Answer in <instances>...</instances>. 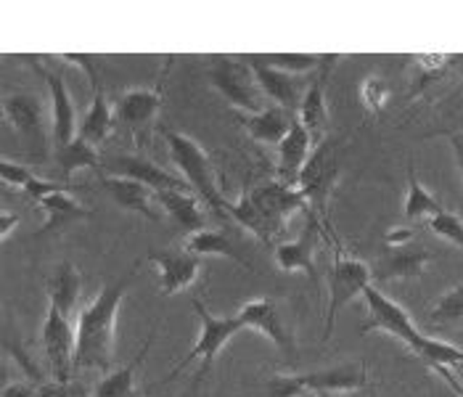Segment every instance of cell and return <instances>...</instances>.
I'll return each mask as SVG.
<instances>
[{
    "label": "cell",
    "mask_w": 463,
    "mask_h": 397,
    "mask_svg": "<svg viewBox=\"0 0 463 397\" xmlns=\"http://www.w3.org/2000/svg\"><path fill=\"white\" fill-rule=\"evenodd\" d=\"M185 252L196 254V257H228L236 265H241L244 270L254 268L250 260L236 250V244L222 231H213V228L185 236Z\"/></svg>",
    "instance_id": "obj_27"
},
{
    "label": "cell",
    "mask_w": 463,
    "mask_h": 397,
    "mask_svg": "<svg viewBox=\"0 0 463 397\" xmlns=\"http://www.w3.org/2000/svg\"><path fill=\"white\" fill-rule=\"evenodd\" d=\"M0 178H3L5 185L24 188V185L33 181V178H37V175L30 167H24V165H16V162H11V159H3V162H0Z\"/></svg>",
    "instance_id": "obj_38"
},
{
    "label": "cell",
    "mask_w": 463,
    "mask_h": 397,
    "mask_svg": "<svg viewBox=\"0 0 463 397\" xmlns=\"http://www.w3.org/2000/svg\"><path fill=\"white\" fill-rule=\"evenodd\" d=\"M429 231L450 244H456L458 250H463V220L458 215H453L450 210L439 213V215L429 217Z\"/></svg>",
    "instance_id": "obj_35"
},
{
    "label": "cell",
    "mask_w": 463,
    "mask_h": 397,
    "mask_svg": "<svg viewBox=\"0 0 463 397\" xmlns=\"http://www.w3.org/2000/svg\"><path fill=\"white\" fill-rule=\"evenodd\" d=\"M239 321L244 324V328H251L257 334H262L265 339H270L279 350L284 353H294L297 345H294V334L286 328L284 318H281V310L279 305L270 299V297H257L241 305V310L236 313Z\"/></svg>",
    "instance_id": "obj_11"
},
{
    "label": "cell",
    "mask_w": 463,
    "mask_h": 397,
    "mask_svg": "<svg viewBox=\"0 0 463 397\" xmlns=\"http://www.w3.org/2000/svg\"><path fill=\"white\" fill-rule=\"evenodd\" d=\"M154 342V331L151 336L146 339V345L141 347V353L133 358L130 363H125L122 368H117L114 373H109L107 379H101L96 384V390L90 392V397H133L136 395V373H138V365L143 363V358L148 355V347Z\"/></svg>",
    "instance_id": "obj_29"
},
{
    "label": "cell",
    "mask_w": 463,
    "mask_h": 397,
    "mask_svg": "<svg viewBox=\"0 0 463 397\" xmlns=\"http://www.w3.org/2000/svg\"><path fill=\"white\" fill-rule=\"evenodd\" d=\"M294 119L297 117L281 107H268L262 109V111H257V114H241L239 117L241 128L250 133L251 138L268 146L281 144L286 138V133L291 130Z\"/></svg>",
    "instance_id": "obj_21"
},
{
    "label": "cell",
    "mask_w": 463,
    "mask_h": 397,
    "mask_svg": "<svg viewBox=\"0 0 463 397\" xmlns=\"http://www.w3.org/2000/svg\"><path fill=\"white\" fill-rule=\"evenodd\" d=\"M210 82L233 107L247 111V114H257V111L268 109L265 107L268 96L262 93L250 64L231 61V59H214L210 67Z\"/></svg>",
    "instance_id": "obj_7"
},
{
    "label": "cell",
    "mask_w": 463,
    "mask_h": 397,
    "mask_svg": "<svg viewBox=\"0 0 463 397\" xmlns=\"http://www.w3.org/2000/svg\"><path fill=\"white\" fill-rule=\"evenodd\" d=\"M33 67L48 82V90H51V138H53V146L64 148L77 138V128H80L77 125V111H74V104H71L70 88L59 74L48 72L45 67H40L35 61H33Z\"/></svg>",
    "instance_id": "obj_13"
},
{
    "label": "cell",
    "mask_w": 463,
    "mask_h": 397,
    "mask_svg": "<svg viewBox=\"0 0 463 397\" xmlns=\"http://www.w3.org/2000/svg\"><path fill=\"white\" fill-rule=\"evenodd\" d=\"M156 202L167 213V217L175 222V228L185 231L188 236L207 231V215L202 213L199 202L194 196H188V191H159Z\"/></svg>",
    "instance_id": "obj_23"
},
{
    "label": "cell",
    "mask_w": 463,
    "mask_h": 397,
    "mask_svg": "<svg viewBox=\"0 0 463 397\" xmlns=\"http://www.w3.org/2000/svg\"><path fill=\"white\" fill-rule=\"evenodd\" d=\"M307 204L299 188H291L284 181L265 183L257 188H244L236 202L228 204V215L262 241L273 244V239L281 233L288 222V217L299 213Z\"/></svg>",
    "instance_id": "obj_2"
},
{
    "label": "cell",
    "mask_w": 463,
    "mask_h": 397,
    "mask_svg": "<svg viewBox=\"0 0 463 397\" xmlns=\"http://www.w3.org/2000/svg\"><path fill=\"white\" fill-rule=\"evenodd\" d=\"M450 144H453V151H456V162H458V170H461V175H463V138L453 136V138H450Z\"/></svg>",
    "instance_id": "obj_45"
},
{
    "label": "cell",
    "mask_w": 463,
    "mask_h": 397,
    "mask_svg": "<svg viewBox=\"0 0 463 397\" xmlns=\"http://www.w3.org/2000/svg\"><path fill=\"white\" fill-rule=\"evenodd\" d=\"M146 260L159 268V289L167 297L188 289L196 281L199 270H202V257H196V254L191 252H180V250L151 247L146 252Z\"/></svg>",
    "instance_id": "obj_12"
},
{
    "label": "cell",
    "mask_w": 463,
    "mask_h": 397,
    "mask_svg": "<svg viewBox=\"0 0 463 397\" xmlns=\"http://www.w3.org/2000/svg\"><path fill=\"white\" fill-rule=\"evenodd\" d=\"M250 67L254 77H257V82H260V88H262V93L268 99H273L279 107L291 111V114L299 111L302 99H305V93L310 88V82L302 74H288L281 72V70H273V67L262 64L260 59H251Z\"/></svg>",
    "instance_id": "obj_14"
},
{
    "label": "cell",
    "mask_w": 463,
    "mask_h": 397,
    "mask_svg": "<svg viewBox=\"0 0 463 397\" xmlns=\"http://www.w3.org/2000/svg\"><path fill=\"white\" fill-rule=\"evenodd\" d=\"M262 64L273 67V70H281L288 74H305L318 70L323 61V56L316 53H273V56H257Z\"/></svg>",
    "instance_id": "obj_34"
},
{
    "label": "cell",
    "mask_w": 463,
    "mask_h": 397,
    "mask_svg": "<svg viewBox=\"0 0 463 397\" xmlns=\"http://www.w3.org/2000/svg\"><path fill=\"white\" fill-rule=\"evenodd\" d=\"M141 262L128 268L125 276L114 279L96 294V299L77 313L74 321V371H107L114 361V331H117V313L128 289L138 279Z\"/></svg>",
    "instance_id": "obj_1"
},
{
    "label": "cell",
    "mask_w": 463,
    "mask_h": 397,
    "mask_svg": "<svg viewBox=\"0 0 463 397\" xmlns=\"http://www.w3.org/2000/svg\"><path fill=\"white\" fill-rule=\"evenodd\" d=\"M114 122H117V114L109 107L107 96L101 90H96L93 104L88 107L80 128H77V138L88 141L90 146L104 144L109 138V133L114 130Z\"/></svg>",
    "instance_id": "obj_28"
},
{
    "label": "cell",
    "mask_w": 463,
    "mask_h": 397,
    "mask_svg": "<svg viewBox=\"0 0 463 397\" xmlns=\"http://www.w3.org/2000/svg\"><path fill=\"white\" fill-rule=\"evenodd\" d=\"M427 321L431 326H445L463 321V284H456L453 289H448L429 310Z\"/></svg>",
    "instance_id": "obj_33"
},
{
    "label": "cell",
    "mask_w": 463,
    "mask_h": 397,
    "mask_svg": "<svg viewBox=\"0 0 463 397\" xmlns=\"http://www.w3.org/2000/svg\"><path fill=\"white\" fill-rule=\"evenodd\" d=\"M302 376V384L307 392H331V395H339V392H355L368 387V371H365V363H342V365H334V368H326V371H313V373H299Z\"/></svg>",
    "instance_id": "obj_15"
},
{
    "label": "cell",
    "mask_w": 463,
    "mask_h": 397,
    "mask_svg": "<svg viewBox=\"0 0 463 397\" xmlns=\"http://www.w3.org/2000/svg\"><path fill=\"white\" fill-rule=\"evenodd\" d=\"M104 170L109 175H119V178H130L143 185H148L151 191H185L188 181L178 178L173 173H167L165 167H159L156 162L138 156V154H107L101 159Z\"/></svg>",
    "instance_id": "obj_10"
},
{
    "label": "cell",
    "mask_w": 463,
    "mask_h": 397,
    "mask_svg": "<svg viewBox=\"0 0 463 397\" xmlns=\"http://www.w3.org/2000/svg\"><path fill=\"white\" fill-rule=\"evenodd\" d=\"M416 59V64L421 67V70H427L429 74L431 72H442L445 67H450L456 59H461V56H450V53H421V56H413Z\"/></svg>",
    "instance_id": "obj_40"
},
{
    "label": "cell",
    "mask_w": 463,
    "mask_h": 397,
    "mask_svg": "<svg viewBox=\"0 0 463 397\" xmlns=\"http://www.w3.org/2000/svg\"><path fill=\"white\" fill-rule=\"evenodd\" d=\"M313 136L305 130V125L299 119H294L291 130L286 133V138L281 144L276 146L279 148V175L284 183H294L297 185V178L302 173V167L307 165L310 154H313Z\"/></svg>",
    "instance_id": "obj_20"
},
{
    "label": "cell",
    "mask_w": 463,
    "mask_h": 397,
    "mask_svg": "<svg viewBox=\"0 0 463 397\" xmlns=\"http://www.w3.org/2000/svg\"><path fill=\"white\" fill-rule=\"evenodd\" d=\"M363 297H365V305H368V318H365V324L360 326V334L365 336L371 331H384L394 339H400L402 345H408L411 350H416V345L421 342L424 334L411 321L408 310L400 302L390 299L384 291L376 289V287H368Z\"/></svg>",
    "instance_id": "obj_8"
},
{
    "label": "cell",
    "mask_w": 463,
    "mask_h": 397,
    "mask_svg": "<svg viewBox=\"0 0 463 397\" xmlns=\"http://www.w3.org/2000/svg\"><path fill=\"white\" fill-rule=\"evenodd\" d=\"M165 144H167L173 165L178 167L180 175L196 188V194L213 207L214 213H228L231 202L222 199V194L214 183L213 162H210L207 151L178 130H165Z\"/></svg>",
    "instance_id": "obj_5"
},
{
    "label": "cell",
    "mask_w": 463,
    "mask_h": 397,
    "mask_svg": "<svg viewBox=\"0 0 463 397\" xmlns=\"http://www.w3.org/2000/svg\"><path fill=\"white\" fill-rule=\"evenodd\" d=\"M328 307H326V328H323V339L328 342L334 334V324L336 316L342 313L345 305H350L353 299H357L360 294H365V289L373 281L371 265L360 262L355 257H345L336 254V260L328 268Z\"/></svg>",
    "instance_id": "obj_6"
},
{
    "label": "cell",
    "mask_w": 463,
    "mask_h": 397,
    "mask_svg": "<svg viewBox=\"0 0 463 397\" xmlns=\"http://www.w3.org/2000/svg\"><path fill=\"white\" fill-rule=\"evenodd\" d=\"M80 289H82V276L80 270L71 265L70 260L59 262L53 268V273L45 279V291H48V305H53L61 316L70 318L71 310L77 307L80 299Z\"/></svg>",
    "instance_id": "obj_22"
},
{
    "label": "cell",
    "mask_w": 463,
    "mask_h": 397,
    "mask_svg": "<svg viewBox=\"0 0 463 397\" xmlns=\"http://www.w3.org/2000/svg\"><path fill=\"white\" fill-rule=\"evenodd\" d=\"M431 252L424 247H384V254L379 257V262L371 268L373 281H405V279H416L427 270Z\"/></svg>",
    "instance_id": "obj_16"
},
{
    "label": "cell",
    "mask_w": 463,
    "mask_h": 397,
    "mask_svg": "<svg viewBox=\"0 0 463 397\" xmlns=\"http://www.w3.org/2000/svg\"><path fill=\"white\" fill-rule=\"evenodd\" d=\"M191 305H194V310H196V316H199V321H202L199 339H196V345L188 350V355H185V358H183V361H180L178 365L165 376V379H159V382H156V387H159V384L173 382L183 368H188V363L202 361V368H199V373H196V387H199V384L204 382L207 371L213 368L214 358L220 355V350H222V347H225L236 334H241V331H244V324L239 321V316H228V318L214 316V313H210V310L204 307V302H202L199 297H194V299H191Z\"/></svg>",
    "instance_id": "obj_4"
},
{
    "label": "cell",
    "mask_w": 463,
    "mask_h": 397,
    "mask_svg": "<svg viewBox=\"0 0 463 397\" xmlns=\"http://www.w3.org/2000/svg\"><path fill=\"white\" fill-rule=\"evenodd\" d=\"M305 392H307V390H305L299 373H294V376L279 373V376H273V379L268 382V397H302Z\"/></svg>",
    "instance_id": "obj_37"
},
{
    "label": "cell",
    "mask_w": 463,
    "mask_h": 397,
    "mask_svg": "<svg viewBox=\"0 0 463 397\" xmlns=\"http://www.w3.org/2000/svg\"><path fill=\"white\" fill-rule=\"evenodd\" d=\"M445 213V207L429 194L427 188L421 185V181L416 178L413 165L408 167V199H405V217L408 220H419V217H434Z\"/></svg>",
    "instance_id": "obj_31"
},
{
    "label": "cell",
    "mask_w": 463,
    "mask_h": 397,
    "mask_svg": "<svg viewBox=\"0 0 463 397\" xmlns=\"http://www.w3.org/2000/svg\"><path fill=\"white\" fill-rule=\"evenodd\" d=\"M339 56H323L321 67H318V74H316V80L310 82V88H307V93H305V99H302V107L297 111V119L305 125V130L313 136V144L323 141V133H326V128H328V109H326V77L331 72V67H334V61H336Z\"/></svg>",
    "instance_id": "obj_17"
},
{
    "label": "cell",
    "mask_w": 463,
    "mask_h": 397,
    "mask_svg": "<svg viewBox=\"0 0 463 397\" xmlns=\"http://www.w3.org/2000/svg\"><path fill=\"white\" fill-rule=\"evenodd\" d=\"M316 241H318V217L316 213H310L307 228L299 239L294 241H284L276 247V262L279 268L286 273H305L310 281L318 279L316 273Z\"/></svg>",
    "instance_id": "obj_18"
},
{
    "label": "cell",
    "mask_w": 463,
    "mask_h": 397,
    "mask_svg": "<svg viewBox=\"0 0 463 397\" xmlns=\"http://www.w3.org/2000/svg\"><path fill=\"white\" fill-rule=\"evenodd\" d=\"M40 339H43V350L51 365L53 382H70L71 371H74L77 336H74V326L70 324V318L61 316L53 305H48L45 321L40 328Z\"/></svg>",
    "instance_id": "obj_9"
},
{
    "label": "cell",
    "mask_w": 463,
    "mask_h": 397,
    "mask_svg": "<svg viewBox=\"0 0 463 397\" xmlns=\"http://www.w3.org/2000/svg\"><path fill=\"white\" fill-rule=\"evenodd\" d=\"M37 397H90L71 382H45L37 387Z\"/></svg>",
    "instance_id": "obj_39"
},
{
    "label": "cell",
    "mask_w": 463,
    "mask_h": 397,
    "mask_svg": "<svg viewBox=\"0 0 463 397\" xmlns=\"http://www.w3.org/2000/svg\"><path fill=\"white\" fill-rule=\"evenodd\" d=\"M40 207L45 210V225L40 228L37 236H48V233H59L64 228H70L71 222H80L85 217H93V210H85L80 202H74L70 196V191H59V194H51L45 199H40Z\"/></svg>",
    "instance_id": "obj_26"
},
{
    "label": "cell",
    "mask_w": 463,
    "mask_h": 397,
    "mask_svg": "<svg viewBox=\"0 0 463 397\" xmlns=\"http://www.w3.org/2000/svg\"><path fill=\"white\" fill-rule=\"evenodd\" d=\"M413 353L427 363L429 368H431V365H445V368H450V365H463V350L448 345V342L431 339L427 334L421 336V342L416 345Z\"/></svg>",
    "instance_id": "obj_32"
},
{
    "label": "cell",
    "mask_w": 463,
    "mask_h": 397,
    "mask_svg": "<svg viewBox=\"0 0 463 397\" xmlns=\"http://www.w3.org/2000/svg\"><path fill=\"white\" fill-rule=\"evenodd\" d=\"M162 109V96L159 90L151 88H130L119 96L114 114L119 122L130 125V128H141L146 122H151Z\"/></svg>",
    "instance_id": "obj_24"
},
{
    "label": "cell",
    "mask_w": 463,
    "mask_h": 397,
    "mask_svg": "<svg viewBox=\"0 0 463 397\" xmlns=\"http://www.w3.org/2000/svg\"><path fill=\"white\" fill-rule=\"evenodd\" d=\"M318 397H336V395H331V392H321V395Z\"/></svg>",
    "instance_id": "obj_46"
},
{
    "label": "cell",
    "mask_w": 463,
    "mask_h": 397,
    "mask_svg": "<svg viewBox=\"0 0 463 397\" xmlns=\"http://www.w3.org/2000/svg\"><path fill=\"white\" fill-rule=\"evenodd\" d=\"M56 165H59V173H61V183L70 185L71 175L77 170H96L99 175H104V167H101V156L96 151V146H90L82 138H74L70 146L64 148H56Z\"/></svg>",
    "instance_id": "obj_30"
},
{
    "label": "cell",
    "mask_w": 463,
    "mask_h": 397,
    "mask_svg": "<svg viewBox=\"0 0 463 397\" xmlns=\"http://www.w3.org/2000/svg\"><path fill=\"white\" fill-rule=\"evenodd\" d=\"M64 61H70V64H80L82 70H85V74L90 77V82H93V88L99 90V80H96V70H93V64H90V56H71V53H67V56H61Z\"/></svg>",
    "instance_id": "obj_43"
},
{
    "label": "cell",
    "mask_w": 463,
    "mask_h": 397,
    "mask_svg": "<svg viewBox=\"0 0 463 397\" xmlns=\"http://www.w3.org/2000/svg\"><path fill=\"white\" fill-rule=\"evenodd\" d=\"M3 111L8 117V122L16 128V133L22 136H43V122H45V111L43 101L35 93H11L3 101Z\"/></svg>",
    "instance_id": "obj_25"
},
{
    "label": "cell",
    "mask_w": 463,
    "mask_h": 397,
    "mask_svg": "<svg viewBox=\"0 0 463 397\" xmlns=\"http://www.w3.org/2000/svg\"><path fill=\"white\" fill-rule=\"evenodd\" d=\"M19 225V215H11L8 210L0 213V239H8V233Z\"/></svg>",
    "instance_id": "obj_44"
},
{
    "label": "cell",
    "mask_w": 463,
    "mask_h": 397,
    "mask_svg": "<svg viewBox=\"0 0 463 397\" xmlns=\"http://www.w3.org/2000/svg\"><path fill=\"white\" fill-rule=\"evenodd\" d=\"M360 96H363V104L371 111H382L384 104H387V99H390V82L384 77H368L363 82Z\"/></svg>",
    "instance_id": "obj_36"
},
{
    "label": "cell",
    "mask_w": 463,
    "mask_h": 397,
    "mask_svg": "<svg viewBox=\"0 0 463 397\" xmlns=\"http://www.w3.org/2000/svg\"><path fill=\"white\" fill-rule=\"evenodd\" d=\"M416 231L413 228H392L384 239V247H408L413 241Z\"/></svg>",
    "instance_id": "obj_41"
},
{
    "label": "cell",
    "mask_w": 463,
    "mask_h": 397,
    "mask_svg": "<svg viewBox=\"0 0 463 397\" xmlns=\"http://www.w3.org/2000/svg\"><path fill=\"white\" fill-rule=\"evenodd\" d=\"M3 397H37V387L27 382H11L3 387Z\"/></svg>",
    "instance_id": "obj_42"
},
{
    "label": "cell",
    "mask_w": 463,
    "mask_h": 397,
    "mask_svg": "<svg viewBox=\"0 0 463 397\" xmlns=\"http://www.w3.org/2000/svg\"><path fill=\"white\" fill-rule=\"evenodd\" d=\"M101 185L107 188V194L117 202V207L138 213L148 220H159V213L154 204L156 202V191H151L148 185L130 178H119V175H101Z\"/></svg>",
    "instance_id": "obj_19"
},
{
    "label": "cell",
    "mask_w": 463,
    "mask_h": 397,
    "mask_svg": "<svg viewBox=\"0 0 463 397\" xmlns=\"http://www.w3.org/2000/svg\"><path fill=\"white\" fill-rule=\"evenodd\" d=\"M342 170H345V146L339 138L328 136L321 144H316L307 165L297 178V188L316 207V217H321L326 225H328V202L336 191Z\"/></svg>",
    "instance_id": "obj_3"
}]
</instances>
